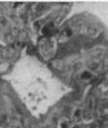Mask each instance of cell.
Returning a JSON list of instances; mask_svg holds the SVG:
<instances>
[{"label":"cell","instance_id":"6da1fadb","mask_svg":"<svg viewBox=\"0 0 108 128\" xmlns=\"http://www.w3.org/2000/svg\"><path fill=\"white\" fill-rule=\"evenodd\" d=\"M54 32V28L52 26H48V27H45L44 30H43V34L45 35H51L52 33Z\"/></svg>","mask_w":108,"mask_h":128}]
</instances>
